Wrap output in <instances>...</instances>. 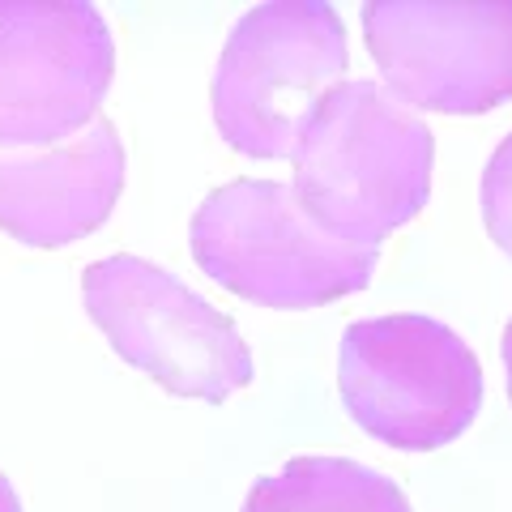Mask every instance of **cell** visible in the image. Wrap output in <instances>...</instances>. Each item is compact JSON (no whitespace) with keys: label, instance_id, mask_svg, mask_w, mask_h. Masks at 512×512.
I'll return each instance as SVG.
<instances>
[{"label":"cell","instance_id":"obj_1","mask_svg":"<svg viewBox=\"0 0 512 512\" xmlns=\"http://www.w3.org/2000/svg\"><path fill=\"white\" fill-rule=\"evenodd\" d=\"M436 137L376 82L333 86L295 146V197L350 244H380L427 210Z\"/></svg>","mask_w":512,"mask_h":512},{"label":"cell","instance_id":"obj_10","mask_svg":"<svg viewBox=\"0 0 512 512\" xmlns=\"http://www.w3.org/2000/svg\"><path fill=\"white\" fill-rule=\"evenodd\" d=\"M483 222L495 248L512 256V133L495 146L491 163L483 171Z\"/></svg>","mask_w":512,"mask_h":512},{"label":"cell","instance_id":"obj_6","mask_svg":"<svg viewBox=\"0 0 512 512\" xmlns=\"http://www.w3.org/2000/svg\"><path fill=\"white\" fill-rule=\"evenodd\" d=\"M363 39L406 107L483 116L512 99V0H372Z\"/></svg>","mask_w":512,"mask_h":512},{"label":"cell","instance_id":"obj_2","mask_svg":"<svg viewBox=\"0 0 512 512\" xmlns=\"http://www.w3.org/2000/svg\"><path fill=\"white\" fill-rule=\"evenodd\" d=\"M192 256L222 291L278 312L325 308L372 282L380 244H350L303 210L278 180L214 188L192 214Z\"/></svg>","mask_w":512,"mask_h":512},{"label":"cell","instance_id":"obj_3","mask_svg":"<svg viewBox=\"0 0 512 512\" xmlns=\"http://www.w3.org/2000/svg\"><path fill=\"white\" fill-rule=\"evenodd\" d=\"M346 26L320 0H274L235 22L210 103L227 146L248 158H295L320 99L346 82Z\"/></svg>","mask_w":512,"mask_h":512},{"label":"cell","instance_id":"obj_5","mask_svg":"<svg viewBox=\"0 0 512 512\" xmlns=\"http://www.w3.org/2000/svg\"><path fill=\"white\" fill-rule=\"evenodd\" d=\"M86 316L111 350L175 397L227 402L256 376L235 320L141 256H107L82 278Z\"/></svg>","mask_w":512,"mask_h":512},{"label":"cell","instance_id":"obj_7","mask_svg":"<svg viewBox=\"0 0 512 512\" xmlns=\"http://www.w3.org/2000/svg\"><path fill=\"white\" fill-rule=\"evenodd\" d=\"M116 43L94 5L0 0V150L77 137L99 116Z\"/></svg>","mask_w":512,"mask_h":512},{"label":"cell","instance_id":"obj_8","mask_svg":"<svg viewBox=\"0 0 512 512\" xmlns=\"http://www.w3.org/2000/svg\"><path fill=\"white\" fill-rule=\"evenodd\" d=\"M124 192V146L107 116L39 150H0V231L26 248H64L111 218Z\"/></svg>","mask_w":512,"mask_h":512},{"label":"cell","instance_id":"obj_11","mask_svg":"<svg viewBox=\"0 0 512 512\" xmlns=\"http://www.w3.org/2000/svg\"><path fill=\"white\" fill-rule=\"evenodd\" d=\"M0 512H22L18 491H13V483H9L5 474H0Z\"/></svg>","mask_w":512,"mask_h":512},{"label":"cell","instance_id":"obj_4","mask_svg":"<svg viewBox=\"0 0 512 512\" xmlns=\"http://www.w3.org/2000/svg\"><path fill=\"white\" fill-rule=\"evenodd\" d=\"M338 389L367 436L431 453L466 436L483 406V367L457 329L419 312L355 320L342 333Z\"/></svg>","mask_w":512,"mask_h":512},{"label":"cell","instance_id":"obj_9","mask_svg":"<svg viewBox=\"0 0 512 512\" xmlns=\"http://www.w3.org/2000/svg\"><path fill=\"white\" fill-rule=\"evenodd\" d=\"M244 512H410V500L363 461L295 457L248 491Z\"/></svg>","mask_w":512,"mask_h":512},{"label":"cell","instance_id":"obj_12","mask_svg":"<svg viewBox=\"0 0 512 512\" xmlns=\"http://www.w3.org/2000/svg\"><path fill=\"white\" fill-rule=\"evenodd\" d=\"M504 372H508V397H512V320L504 329Z\"/></svg>","mask_w":512,"mask_h":512}]
</instances>
